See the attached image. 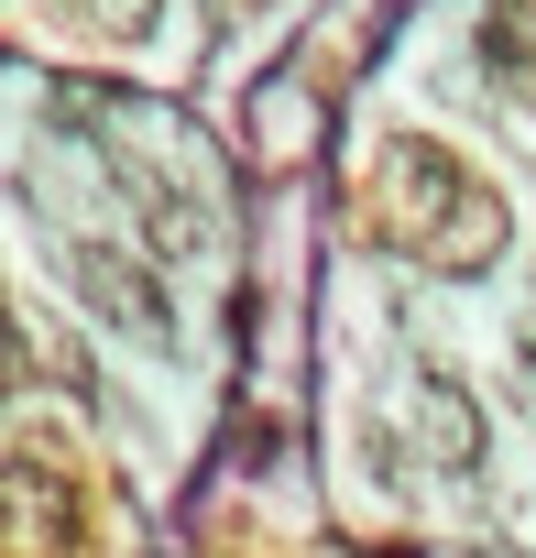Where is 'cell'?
Returning <instances> with one entry per match:
<instances>
[{
  "label": "cell",
  "instance_id": "obj_1",
  "mask_svg": "<svg viewBox=\"0 0 536 558\" xmlns=\"http://www.w3.org/2000/svg\"><path fill=\"white\" fill-rule=\"evenodd\" d=\"M362 230H373L383 252L427 263V274H482V263L503 252V197H492L449 143L394 132V143H373V165H362Z\"/></svg>",
  "mask_w": 536,
  "mask_h": 558
},
{
  "label": "cell",
  "instance_id": "obj_2",
  "mask_svg": "<svg viewBox=\"0 0 536 558\" xmlns=\"http://www.w3.org/2000/svg\"><path fill=\"white\" fill-rule=\"evenodd\" d=\"M0 558H77V482L45 449L0 460Z\"/></svg>",
  "mask_w": 536,
  "mask_h": 558
},
{
  "label": "cell",
  "instance_id": "obj_3",
  "mask_svg": "<svg viewBox=\"0 0 536 558\" xmlns=\"http://www.w3.org/2000/svg\"><path fill=\"white\" fill-rule=\"evenodd\" d=\"M66 274H77V296L121 329V340H175V307H165V286L132 263V252H110V241H77L66 252Z\"/></svg>",
  "mask_w": 536,
  "mask_h": 558
},
{
  "label": "cell",
  "instance_id": "obj_4",
  "mask_svg": "<svg viewBox=\"0 0 536 558\" xmlns=\"http://www.w3.org/2000/svg\"><path fill=\"white\" fill-rule=\"evenodd\" d=\"M416 427H427V460H438V471H471V460H482V416H471L460 384H427V395H416Z\"/></svg>",
  "mask_w": 536,
  "mask_h": 558
},
{
  "label": "cell",
  "instance_id": "obj_5",
  "mask_svg": "<svg viewBox=\"0 0 536 558\" xmlns=\"http://www.w3.org/2000/svg\"><path fill=\"white\" fill-rule=\"evenodd\" d=\"M66 12H77L88 34H110V45H143V34H154V0H66Z\"/></svg>",
  "mask_w": 536,
  "mask_h": 558
},
{
  "label": "cell",
  "instance_id": "obj_6",
  "mask_svg": "<svg viewBox=\"0 0 536 558\" xmlns=\"http://www.w3.org/2000/svg\"><path fill=\"white\" fill-rule=\"evenodd\" d=\"M12 373H23V351H12V329H0V395H12Z\"/></svg>",
  "mask_w": 536,
  "mask_h": 558
},
{
  "label": "cell",
  "instance_id": "obj_7",
  "mask_svg": "<svg viewBox=\"0 0 536 558\" xmlns=\"http://www.w3.org/2000/svg\"><path fill=\"white\" fill-rule=\"evenodd\" d=\"M471 558H514V547H471Z\"/></svg>",
  "mask_w": 536,
  "mask_h": 558
}]
</instances>
